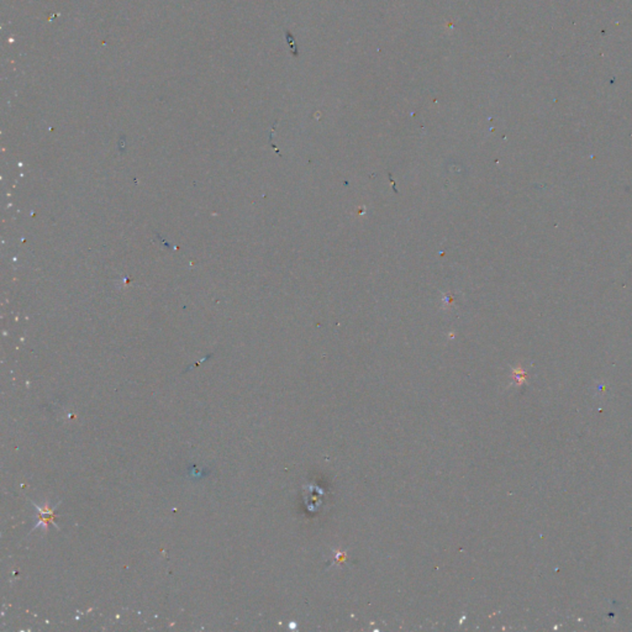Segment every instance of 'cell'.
Returning <instances> with one entry per match:
<instances>
[{
    "label": "cell",
    "instance_id": "obj_1",
    "mask_svg": "<svg viewBox=\"0 0 632 632\" xmlns=\"http://www.w3.org/2000/svg\"><path fill=\"white\" fill-rule=\"evenodd\" d=\"M35 506H36V509H37V511H38V516H41V518H42L40 521H38V524L36 525V527L43 526L44 529H46V527L48 526L49 524L53 523L54 509H56L58 505L53 506V508H49L48 505L43 506V508H40V506H38L37 504H35Z\"/></svg>",
    "mask_w": 632,
    "mask_h": 632
}]
</instances>
